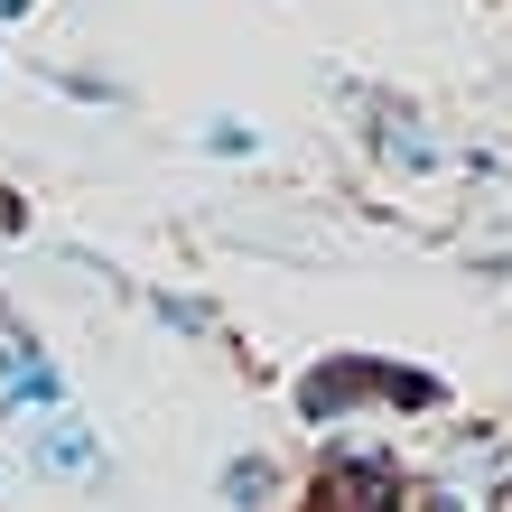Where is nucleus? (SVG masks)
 <instances>
[{
    "label": "nucleus",
    "mask_w": 512,
    "mask_h": 512,
    "mask_svg": "<svg viewBox=\"0 0 512 512\" xmlns=\"http://www.w3.org/2000/svg\"><path fill=\"white\" fill-rule=\"evenodd\" d=\"M354 401H438V382H419V373H391V364H317L308 382H298V410L308 419H345Z\"/></svg>",
    "instance_id": "nucleus-1"
},
{
    "label": "nucleus",
    "mask_w": 512,
    "mask_h": 512,
    "mask_svg": "<svg viewBox=\"0 0 512 512\" xmlns=\"http://www.w3.org/2000/svg\"><path fill=\"white\" fill-rule=\"evenodd\" d=\"M0 401H10V410H56V401H66V391H56V364L19 336L10 317H0Z\"/></svg>",
    "instance_id": "nucleus-2"
},
{
    "label": "nucleus",
    "mask_w": 512,
    "mask_h": 512,
    "mask_svg": "<svg viewBox=\"0 0 512 512\" xmlns=\"http://www.w3.org/2000/svg\"><path fill=\"white\" fill-rule=\"evenodd\" d=\"M317 494L326 503H401V466H391V457H326Z\"/></svg>",
    "instance_id": "nucleus-3"
},
{
    "label": "nucleus",
    "mask_w": 512,
    "mask_h": 512,
    "mask_svg": "<svg viewBox=\"0 0 512 512\" xmlns=\"http://www.w3.org/2000/svg\"><path fill=\"white\" fill-rule=\"evenodd\" d=\"M38 466H47V475H103V447H94V429H84L66 401H56L47 429H38Z\"/></svg>",
    "instance_id": "nucleus-4"
},
{
    "label": "nucleus",
    "mask_w": 512,
    "mask_h": 512,
    "mask_svg": "<svg viewBox=\"0 0 512 512\" xmlns=\"http://www.w3.org/2000/svg\"><path fill=\"white\" fill-rule=\"evenodd\" d=\"M261 494H280V466L270 457H233L224 466V503H261Z\"/></svg>",
    "instance_id": "nucleus-5"
},
{
    "label": "nucleus",
    "mask_w": 512,
    "mask_h": 512,
    "mask_svg": "<svg viewBox=\"0 0 512 512\" xmlns=\"http://www.w3.org/2000/svg\"><path fill=\"white\" fill-rule=\"evenodd\" d=\"M205 149H215V159H243L252 131H243V122H215V131H205Z\"/></svg>",
    "instance_id": "nucleus-6"
},
{
    "label": "nucleus",
    "mask_w": 512,
    "mask_h": 512,
    "mask_svg": "<svg viewBox=\"0 0 512 512\" xmlns=\"http://www.w3.org/2000/svg\"><path fill=\"white\" fill-rule=\"evenodd\" d=\"M28 10H38V0H0V19H28Z\"/></svg>",
    "instance_id": "nucleus-7"
},
{
    "label": "nucleus",
    "mask_w": 512,
    "mask_h": 512,
    "mask_svg": "<svg viewBox=\"0 0 512 512\" xmlns=\"http://www.w3.org/2000/svg\"><path fill=\"white\" fill-rule=\"evenodd\" d=\"M503 503H512V485H503Z\"/></svg>",
    "instance_id": "nucleus-8"
}]
</instances>
